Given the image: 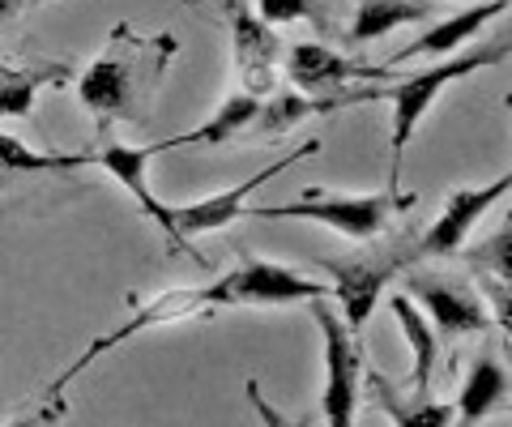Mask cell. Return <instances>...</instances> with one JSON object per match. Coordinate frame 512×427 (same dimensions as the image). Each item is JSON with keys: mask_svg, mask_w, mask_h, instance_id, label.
Wrapping results in <instances>:
<instances>
[{"mask_svg": "<svg viewBox=\"0 0 512 427\" xmlns=\"http://www.w3.org/2000/svg\"><path fill=\"white\" fill-rule=\"evenodd\" d=\"M180 52V39L158 30L141 35L133 22H120L107 35V47L94 56V65L77 77V99L107 133L111 124H150L158 82Z\"/></svg>", "mask_w": 512, "mask_h": 427, "instance_id": "1", "label": "cell"}, {"mask_svg": "<svg viewBox=\"0 0 512 427\" xmlns=\"http://www.w3.org/2000/svg\"><path fill=\"white\" fill-rule=\"evenodd\" d=\"M508 60V39L491 43V47H478V52H453L444 56L440 65H431L423 73H410L402 82H389V86H376V99H384L393 107V133H389V188L402 184V158L410 150L414 133H419L423 116L431 112V103L453 86V82H466L470 73L478 69H491V65H504Z\"/></svg>", "mask_w": 512, "mask_h": 427, "instance_id": "2", "label": "cell"}, {"mask_svg": "<svg viewBox=\"0 0 512 427\" xmlns=\"http://www.w3.org/2000/svg\"><path fill=\"white\" fill-rule=\"evenodd\" d=\"M410 205H414V193H397V188L363 193V197H333V193H320V188H303V197L282 201V205H252V210H244V218H252V223H274V218L320 223V227L346 235V240L372 244Z\"/></svg>", "mask_w": 512, "mask_h": 427, "instance_id": "3", "label": "cell"}, {"mask_svg": "<svg viewBox=\"0 0 512 427\" xmlns=\"http://www.w3.org/2000/svg\"><path fill=\"white\" fill-rule=\"evenodd\" d=\"M414 261H423L419 257V235H397V240L389 244H380V248H367V252H355V257H346V261H333V257H320L316 265L329 274L333 282V299H338V312H342V321L355 329L367 325V316L376 312V299L380 291L389 287V282L397 274H406L414 270Z\"/></svg>", "mask_w": 512, "mask_h": 427, "instance_id": "4", "label": "cell"}, {"mask_svg": "<svg viewBox=\"0 0 512 427\" xmlns=\"http://www.w3.org/2000/svg\"><path fill=\"white\" fill-rule=\"evenodd\" d=\"M210 312H218V295H214V282L210 287H175V291H163V295H154L150 304H141L133 316H128L124 325H116L111 334H103V338H94L82 355H77L69 368H64L52 385H47L43 393H47V402L52 398H60L64 389H69L77 376H82L94 359H103L107 351H116V346H124V342H133L137 334H146V329H158V325H175V321H197V316H210Z\"/></svg>", "mask_w": 512, "mask_h": 427, "instance_id": "5", "label": "cell"}, {"mask_svg": "<svg viewBox=\"0 0 512 427\" xmlns=\"http://www.w3.org/2000/svg\"><path fill=\"white\" fill-rule=\"evenodd\" d=\"M312 321L320 325L325 342V393H320V415L333 427H350L359 410V385H363V346L359 334L342 321V312L320 299H308Z\"/></svg>", "mask_w": 512, "mask_h": 427, "instance_id": "6", "label": "cell"}, {"mask_svg": "<svg viewBox=\"0 0 512 427\" xmlns=\"http://www.w3.org/2000/svg\"><path fill=\"white\" fill-rule=\"evenodd\" d=\"M214 295H218V308H282V304H308V299L329 295V287L291 270V265L248 257L244 252V261L214 278Z\"/></svg>", "mask_w": 512, "mask_h": 427, "instance_id": "7", "label": "cell"}, {"mask_svg": "<svg viewBox=\"0 0 512 427\" xmlns=\"http://www.w3.org/2000/svg\"><path fill=\"white\" fill-rule=\"evenodd\" d=\"M316 150H320V141L312 137V141H303V146H295L291 154H282L278 163L261 167V171H256V176H248L244 184L222 188V193L201 197V201H192V205H171V223H175V235H180V244H184L188 257H197V252H192V240H197V235H210V231H222V227L239 223V218H244V210H248V197L256 193V188H265L269 180H278L286 167L303 163V158L316 154Z\"/></svg>", "mask_w": 512, "mask_h": 427, "instance_id": "8", "label": "cell"}, {"mask_svg": "<svg viewBox=\"0 0 512 427\" xmlns=\"http://www.w3.org/2000/svg\"><path fill=\"white\" fill-rule=\"evenodd\" d=\"M406 295L427 312V321L444 338H470V334H487L491 329V312L483 304V295L466 278L406 274Z\"/></svg>", "mask_w": 512, "mask_h": 427, "instance_id": "9", "label": "cell"}, {"mask_svg": "<svg viewBox=\"0 0 512 427\" xmlns=\"http://www.w3.org/2000/svg\"><path fill=\"white\" fill-rule=\"evenodd\" d=\"M227 18H231V52H235L239 90L265 99V94H274V86H278L286 47L278 39V30L248 9V0H227Z\"/></svg>", "mask_w": 512, "mask_h": 427, "instance_id": "10", "label": "cell"}, {"mask_svg": "<svg viewBox=\"0 0 512 427\" xmlns=\"http://www.w3.org/2000/svg\"><path fill=\"white\" fill-rule=\"evenodd\" d=\"M158 154V141L154 146H128V141H103V150L94 154H77V167H103L111 180H120L128 193H133V201L154 218V227L167 235L175 252H184L180 235H175V223H171V205L154 197L150 188V163Z\"/></svg>", "mask_w": 512, "mask_h": 427, "instance_id": "11", "label": "cell"}, {"mask_svg": "<svg viewBox=\"0 0 512 427\" xmlns=\"http://www.w3.org/2000/svg\"><path fill=\"white\" fill-rule=\"evenodd\" d=\"M282 69L291 77V86L303 94H342V90H355L350 82H380V77L393 73L389 65H363V60H350L316 39L295 43L282 56Z\"/></svg>", "mask_w": 512, "mask_h": 427, "instance_id": "12", "label": "cell"}, {"mask_svg": "<svg viewBox=\"0 0 512 427\" xmlns=\"http://www.w3.org/2000/svg\"><path fill=\"white\" fill-rule=\"evenodd\" d=\"M508 184H512V176L500 171L491 184L453 188L448 201H444V210L436 214V223L419 235V257H457V248L470 240L478 218H483L491 205H500L508 197Z\"/></svg>", "mask_w": 512, "mask_h": 427, "instance_id": "13", "label": "cell"}, {"mask_svg": "<svg viewBox=\"0 0 512 427\" xmlns=\"http://www.w3.org/2000/svg\"><path fill=\"white\" fill-rule=\"evenodd\" d=\"M350 103H376V86L367 90H342V94H303V90H278L269 94V103H261V112L252 120V137H282L286 129L312 120V116H329V112H342Z\"/></svg>", "mask_w": 512, "mask_h": 427, "instance_id": "14", "label": "cell"}, {"mask_svg": "<svg viewBox=\"0 0 512 427\" xmlns=\"http://www.w3.org/2000/svg\"><path fill=\"white\" fill-rule=\"evenodd\" d=\"M504 9H508V0H487V5L448 13V18H440L436 26H427L419 39H410L402 52L389 60V69H393V65H402V60H414V56H453V52H461V47H466L491 18H500Z\"/></svg>", "mask_w": 512, "mask_h": 427, "instance_id": "15", "label": "cell"}, {"mask_svg": "<svg viewBox=\"0 0 512 427\" xmlns=\"http://www.w3.org/2000/svg\"><path fill=\"white\" fill-rule=\"evenodd\" d=\"M389 312L397 316L402 325V338L410 342V355H414V372H410V398H431V376H436V355H440V342H436V329H431L427 312L414 304L406 291H397L389 299Z\"/></svg>", "mask_w": 512, "mask_h": 427, "instance_id": "16", "label": "cell"}, {"mask_svg": "<svg viewBox=\"0 0 512 427\" xmlns=\"http://www.w3.org/2000/svg\"><path fill=\"white\" fill-rule=\"evenodd\" d=\"M256 112H261V99L248 90H235L227 103L218 107V112L210 120H201L197 129H188L180 137H167V141H158V154H167V150H180V146H222V141H231L239 133H248L252 129V120Z\"/></svg>", "mask_w": 512, "mask_h": 427, "instance_id": "17", "label": "cell"}, {"mask_svg": "<svg viewBox=\"0 0 512 427\" xmlns=\"http://www.w3.org/2000/svg\"><path fill=\"white\" fill-rule=\"evenodd\" d=\"M73 82V65L69 60H39V65H0V116H26L30 107H35V94L43 86H69Z\"/></svg>", "mask_w": 512, "mask_h": 427, "instance_id": "18", "label": "cell"}, {"mask_svg": "<svg viewBox=\"0 0 512 427\" xmlns=\"http://www.w3.org/2000/svg\"><path fill=\"white\" fill-rule=\"evenodd\" d=\"M504 402H508V368L487 346V351L474 359V368L466 376V385H461V398L453 402V410H457L461 423H483Z\"/></svg>", "mask_w": 512, "mask_h": 427, "instance_id": "19", "label": "cell"}, {"mask_svg": "<svg viewBox=\"0 0 512 427\" xmlns=\"http://www.w3.org/2000/svg\"><path fill=\"white\" fill-rule=\"evenodd\" d=\"M431 18V0H359L355 22H350V43H376L393 35L397 26H414Z\"/></svg>", "mask_w": 512, "mask_h": 427, "instance_id": "20", "label": "cell"}, {"mask_svg": "<svg viewBox=\"0 0 512 427\" xmlns=\"http://www.w3.org/2000/svg\"><path fill=\"white\" fill-rule=\"evenodd\" d=\"M372 393H376V402L384 406V415H389L393 423H402V427H444V423L457 419L453 402H431V398L402 402L397 398V389H389V381H384L380 372H372Z\"/></svg>", "mask_w": 512, "mask_h": 427, "instance_id": "21", "label": "cell"}, {"mask_svg": "<svg viewBox=\"0 0 512 427\" xmlns=\"http://www.w3.org/2000/svg\"><path fill=\"white\" fill-rule=\"evenodd\" d=\"M47 171H77V154H39L26 141L0 133V188L18 176H47Z\"/></svg>", "mask_w": 512, "mask_h": 427, "instance_id": "22", "label": "cell"}, {"mask_svg": "<svg viewBox=\"0 0 512 427\" xmlns=\"http://www.w3.org/2000/svg\"><path fill=\"white\" fill-rule=\"evenodd\" d=\"M508 227H500L495 235H487L483 244H474V248H466L461 244L457 252L466 257V265L470 270H478V274H491V278H508Z\"/></svg>", "mask_w": 512, "mask_h": 427, "instance_id": "23", "label": "cell"}, {"mask_svg": "<svg viewBox=\"0 0 512 427\" xmlns=\"http://www.w3.org/2000/svg\"><path fill=\"white\" fill-rule=\"evenodd\" d=\"M256 18L269 22V26L312 18V0H256Z\"/></svg>", "mask_w": 512, "mask_h": 427, "instance_id": "24", "label": "cell"}, {"mask_svg": "<svg viewBox=\"0 0 512 427\" xmlns=\"http://www.w3.org/2000/svg\"><path fill=\"white\" fill-rule=\"evenodd\" d=\"M22 5H26V0H0V26H5L9 18H18Z\"/></svg>", "mask_w": 512, "mask_h": 427, "instance_id": "25", "label": "cell"}, {"mask_svg": "<svg viewBox=\"0 0 512 427\" xmlns=\"http://www.w3.org/2000/svg\"><path fill=\"white\" fill-rule=\"evenodd\" d=\"M30 5H39V0H30Z\"/></svg>", "mask_w": 512, "mask_h": 427, "instance_id": "26", "label": "cell"}]
</instances>
